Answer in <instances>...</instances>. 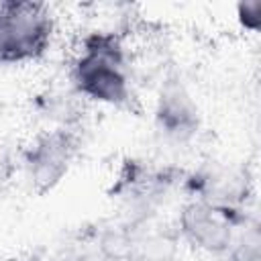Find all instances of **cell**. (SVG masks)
<instances>
[{
    "label": "cell",
    "mask_w": 261,
    "mask_h": 261,
    "mask_svg": "<svg viewBox=\"0 0 261 261\" xmlns=\"http://www.w3.org/2000/svg\"><path fill=\"white\" fill-rule=\"evenodd\" d=\"M126 226H128L126 261H175L177 259L181 241L173 226H161L155 220L126 222Z\"/></svg>",
    "instance_id": "obj_7"
},
{
    "label": "cell",
    "mask_w": 261,
    "mask_h": 261,
    "mask_svg": "<svg viewBox=\"0 0 261 261\" xmlns=\"http://www.w3.org/2000/svg\"><path fill=\"white\" fill-rule=\"evenodd\" d=\"M249 220V212L222 210L206 202L186 198L173 228L181 245H188L190 249L208 257L220 259L230 249L237 230Z\"/></svg>",
    "instance_id": "obj_3"
},
{
    "label": "cell",
    "mask_w": 261,
    "mask_h": 261,
    "mask_svg": "<svg viewBox=\"0 0 261 261\" xmlns=\"http://www.w3.org/2000/svg\"><path fill=\"white\" fill-rule=\"evenodd\" d=\"M77 155V133L69 128H45L22 149V175L33 192L55 190L69 173Z\"/></svg>",
    "instance_id": "obj_4"
},
{
    "label": "cell",
    "mask_w": 261,
    "mask_h": 261,
    "mask_svg": "<svg viewBox=\"0 0 261 261\" xmlns=\"http://www.w3.org/2000/svg\"><path fill=\"white\" fill-rule=\"evenodd\" d=\"M82 98L69 88L65 90H47L45 94L39 96L37 100V110L39 114L47 120V128H69L75 130L73 126L80 120L82 114Z\"/></svg>",
    "instance_id": "obj_8"
},
{
    "label": "cell",
    "mask_w": 261,
    "mask_h": 261,
    "mask_svg": "<svg viewBox=\"0 0 261 261\" xmlns=\"http://www.w3.org/2000/svg\"><path fill=\"white\" fill-rule=\"evenodd\" d=\"M69 88L84 100L112 108L135 100L133 51L122 33L96 29L86 33L67 71Z\"/></svg>",
    "instance_id": "obj_1"
},
{
    "label": "cell",
    "mask_w": 261,
    "mask_h": 261,
    "mask_svg": "<svg viewBox=\"0 0 261 261\" xmlns=\"http://www.w3.org/2000/svg\"><path fill=\"white\" fill-rule=\"evenodd\" d=\"M181 192L188 194L186 198L190 200H200L222 210L247 212L251 179L245 167L208 161L184 173Z\"/></svg>",
    "instance_id": "obj_6"
},
{
    "label": "cell",
    "mask_w": 261,
    "mask_h": 261,
    "mask_svg": "<svg viewBox=\"0 0 261 261\" xmlns=\"http://www.w3.org/2000/svg\"><path fill=\"white\" fill-rule=\"evenodd\" d=\"M153 128L161 143L169 147L190 145L202 128V110L188 84L175 75H165L153 102Z\"/></svg>",
    "instance_id": "obj_5"
},
{
    "label": "cell",
    "mask_w": 261,
    "mask_h": 261,
    "mask_svg": "<svg viewBox=\"0 0 261 261\" xmlns=\"http://www.w3.org/2000/svg\"><path fill=\"white\" fill-rule=\"evenodd\" d=\"M55 37V16L41 2H0V65L41 59Z\"/></svg>",
    "instance_id": "obj_2"
},
{
    "label": "cell",
    "mask_w": 261,
    "mask_h": 261,
    "mask_svg": "<svg viewBox=\"0 0 261 261\" xmlns=\"http://www.w3.org/2000/svg\"><path fill=\"white\" fill-rule=\"evenodd\" d=\"M237 20L243 29L257 33L261 29V0H245L237 4Z\"/></svg>",
    "instance_id": "obj_9"
}]
</instances>
